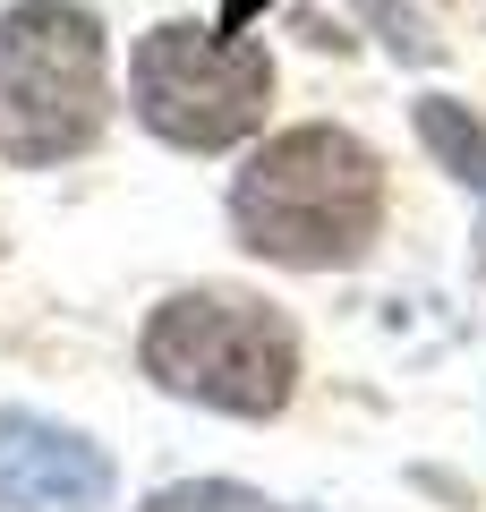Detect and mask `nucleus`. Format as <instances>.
I'll list each match as a JSON object with an SVG mask.
<instances>
[{
	"label": "nucleus",
	"instance_id": "nucleus-1",
	"mask_svg": "<svg viewBox=\"0 0 486 512\" xmlns=\"http://www.w3.org/2000/svg\"><path fill=\"white\" fill-rule=\"evenodd\" d=\"M384 222V163L350 128H282L231 180V231L248 256L290 274H333L367 256Z\"/></svg>",
	"mask_w": 486,
	"mask_h": 512
},
{
	"label": "nucleus",
	"instance_id": "nucleus-2",
	"mask_svg": "<svg viewBox=\"0 0 486 512\" xmlns=\"http://www.w3.org/2000/svg\"><path fill=\"white\" fill-rule=\"evenodd\" d=\"M111 52L103 18L77 0H18L0 18V154L18 171H52L103 137Z\"/></svg>",
	"mask_w": 486,
	"mask_h": 512
},
{
	"label": "nucleus",
	"instance_id": "nucleus-3",
	"mask_svg": "<svg viewBox=\"0 0 486 512\" xmlns=\"http://www.w3.org/2000/svg\"><path fill=\"white\" fill-rule=\"evenodd\" d=\"M145 376L180 402L273 419L299 384V333L256 291H180L145 316Z\"/></svg>",
	"mask_w": 486,
	"mask_h": 512
},
{
	"label": "nucleus",
	"instance_id": "nucleus-4",
	"mask_svg": "<svg viewBox=\"0 0 486 512\" xmlns=\"http://www.w3.org/2000/svg\"><path fill=\"white\" fill-rule=\"evenodd\" d=\"M128 103L162 146L222 154L239 146L273 103V60L265 43H239L222 26H154L128 69Z\"/></svg>",
	"mask_w": 486,
	"mask_h": 512
},
{
	"label": "nucleus",
	"instance_id": "nucleus-5",
	"mask_svg": "<svg viewBox=\"0 0 486 512\" xmlns=\"http://www.w3.org/2000/svg\"><path fill=\"white\" fill-rule=\"evenodd\" d=\"M111 453L86 444L77 427L0 410V512H103Z\"/></svg>",
	"mask_w": 486,
	"mask_h": 512
},
{
	"label": "nucleus",
	"instance_id": "nucleus-6",
	"mask_svg": "<svg viewBox=\"0 0 486 512\" xmlns=\"http://www.w3.org/2000/svg\"><path fill=\"white\" fill-rule=\"evenodd\" d=\"M418 137H427V154H435L461 188H478V197H486V128L469 120V103L427 94V103H418ZM478 265H486V222H478Z\"/></svg>",
	"mask_w": 486,
	"mask_h": 512
},
{
	"label": "nucleus",
	"instance_id": "nucleus-7",
	"mask_svg": "<svg viewBox=\"0 0 486 512\" xmlns=\"http://www.w3.org/2000/svg\"><path fill=\"white\" fill-rule=\"evenodd\" d=\"M145 512H273V504L239 478H180V487L145 495Z\"/></svg>",
	"mask_w": 486,
	"mask_h": 512
},
{
	"label": "nucleus",
	"instance_id": "nucleus-8",
	"mask_svg": "<svg viewBox=\"0 0 486 512\" xmlns=\"http://www.w3.org/2000/svg\"><path fill=\"white\" fill-rule=\"evenodd\" d=\"M256 9H273V0H222V35H248Z\"/></svg>",
	"mask_w": 486,
	"mask_h": 512
}]
</instances>
